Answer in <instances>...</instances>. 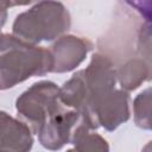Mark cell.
I'll return each mask as SVG.
<instances>
[{"label": "cell", "instance_id": "cell-5", "mask_svg": "<svg viewBox=\"0 0 152 152\" xmlns=\"http://www.w3.org/2000/svg\"><path fill=\"white\" fill-rule=\"evenodd\" d=\"M84 113L88 114L97 128L103 127L106 131L113 132L131 116L128 91L114 89L96 100Z\"/></svg>", "mask_w": 152, "mask_h": 152}, {"label": "cell", "instance_id": "cell-10", "mask_svg": "<svg viewBox=\"0 0 152 152\" xmlns=\"http://www.w3.org/2000/svg\"><path fill=\"white\" fill-rule=\"evenodd\" d=\"M59 100L66 108L86 112L89 104V91L84 81L83 69L76 71L59 88Z\"/></svg>", "mask_w": 152, "mask_h": 152}, {"label": "cell", "instance_id": "cell-4", "mask_svg": "<svg viewBox=\"0 0 152 152\" xmlns=\"http://www.w3.org/2000/svg\"><path fill=\"white\" fill-rule=\"evenodd\" d=\"M96 129V125L84 112L62 108L42 126L38 140L44 148L58 151L66 144H74L81 134Z\"/></svg>", "mask_w": 152, "mask_h": 152}, {"label": "cell", "instance_id": "cell-12", "mask_svg": "<svg viewBox=\"0 0 152 152\" xmlns=\"http://www.w3.org/2000/svg\"><path fill=\"white\" fill-rule=\"evenodd\" d=\"M133 116L138 127L152 131V87L139 93L133 101Z\"/></svg>", "mask_w": 152, "mask_h": 152}, {"label": "cell", "instance_id": "cell-13", "mask_svg": "<svg viewBox=\"0 0 152 152\" xmlns=\"http://www.w3.org/2000/svg\"><path fill=\"white\" fill-rule=\"evenodd\" d=\"M72 145L74 147L66 152H109L107 140L100 134L95 133V131L81 134Z\"/></svg>", "mask_w": 152, "mask_h": 152}, {"label": "cell", "instance_id": "cell-7", "mask_svg": "<svg viewBox=\"0 0 152 152\" xmlns=\"http://www.w3.org/2000/svg\"><path fill=\"white\" fill-rule=\"evenodd\" d=\"M93 44L82 37L64 34L51 46L50 52L53 59L52 72L63 74L75 70L91 51Z\"/></svg>", "mask_w": 152, "mask_h": 152}, {"label": "cell", "instance_id": "cell-8", "mask_svg": "<svg viewBox=\"0 0 152 152\" xmlns=\"http://www.w3.org/2000/svg\"><path fill=\"white\" fill-rule=\"evenodd\" d=\"M1 139L0 152H30L33 145L32 129L27 124L17 120L6 112L0 113Z\"/></svg>", "mask_w": 152, "mask_h": 152}, {"label": "cell", "instance_id": "cell-3", "mask_svg": "<svg viewBox=\"0 0 152 152\" xmlns=\"http://www.w3.org/2000/svg\"><path fill=\"white\" fill-rule=\"evenodd\" d=\"M59 87L51 81L33 83L15 101L18 114L25 119L34 134L57 112L62 109Z\"/></svg>", "mask_w": 152, "mask_h": 152}, {"label": "cell", "instance_id": "cell-11", "mask_svg": "<svg viewBox=\"0 0 152 152\" xmlns=\"http://www.w3.org/2000/svg\"><path fill=\"white\" fill-rule=\"evenodd\" d=\"M144 19L137 36V50L141 58L152 64V1H126Z\"/></svg>", "mask_w": 152, "mask_h": 152}, {"label": "cell", "instance_id": "cell-9", "mask_svg": "<svg viewBox=\"0 0 152 152\" xmlns=\"http://www.w3.org/2000/svg\"><path fill=\"white\" fill-rule=\"evenodd\" d=\"M116 74L121 89L132 91L142 83L152 81V64L141 57H134L120 65Z\"/></svg>", "mask_w": 152, "mask_h": 152}, {"label": "cell", "instance_id": "cell-1", "mask_svg": "<svg viewBox=\"0 0 152 152\" xmlns=\"http://www.w3.org/2000/svg\"><path fill=\"white\" fill-rule=\"evenodd\" d=\"M50 50L27 43L13 34L2 33L0 43V88H13L33 76L52 72Z\"/></svg>", "mask_w": 152, "mask_h": 152}, {"label": "cell", "instance_id": "cell-6", "mask_svg": "<svg viewBox=\"0 0 152 152\" xmlns=\"http://www.w3.org/2000/svg\"><path fill=\"white\" fill-rule=\"evenodd\" d=\"M84 81L89 91V104L88 108L100 97L113 91L118 82L116 69L109 57L102 53H94L90 63L83 69ZM86 109V112L88 110Z\"/></svg>", "mask_w": 152, "mask_h": 152}, {"label": "cell", "instance_id": "cell-2", "mask_svg": "<svg viewBox=\"0 0 152 152\" xmlns=\"http://www.w3.org/2000/svg\"><path fill=\"white\" fill-rule=\"evenodd\" d=\"M71 18L59 1H39L19 13L12 25V34L31 44L57 40L69 31Z\"/></svg>", "mask_w": 152, "mask_h": 152}, {"label": "cell", "instance_id": "cell-14", "mask_svg": "<svg viewBox=\"0 0 152 152\" xmlns=\"http://www.w3.org/2000/svg\"><path fill=\"white\" fill-rule=\"evenodd\" d=\"M141 152H152V141L147 142V144H146V145L142 147Z\"/></svg>", "mask_w": 152, "mask_h": 152}]
</instances>
